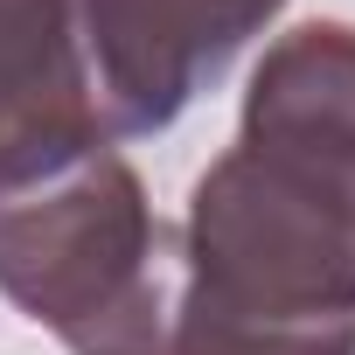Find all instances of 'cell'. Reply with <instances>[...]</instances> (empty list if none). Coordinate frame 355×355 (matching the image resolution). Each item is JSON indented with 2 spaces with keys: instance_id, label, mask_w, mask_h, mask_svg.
Wrapping results in <instances>:
<instances>
[{
  "instance_id": "cell-4",
  "label": "cell",
  "mask_w": 355,
  "mask_h": 355,
  "mask_svg": "<svg viewBox=\"0 0 355 355\" xmlns=\"http://www.w3.org/2000/svg\"><path fill=\"white\" fill-rule=\"evenodd\" d=\"M91 146H112V132L91 98L77 0H0V189Z\"/></svg>"
},
{
  "instance_id": "cell-2",
  "label": "cell",
  "mask_w": 355,
  "mask_h": 355,
  "mask_svg": "<svg viewBox=\"0 0 355 355\" xmlns=\"http://www.w3.org/2000/svg\"><path fill=\"white\" fill-rule=\"evenodd\" d=\"M167 230L119 146L0 189V293L70 355H167Z\"/></svg>"
},
{
  "instance_id": "cell-1",
  "label": "cell",
  "mask_w": 355,
  "mask_h": 355,
  "mask_svg": "<svg viewBox=\"0 0 355 355\" xmlns=\"http://www.w3.org/2000/svg\"><path fill=\"white\" fill-rule=\"evenodd\" d=\"M355 334V28L279 35L182 223L167 341Z\"/></svg>"
},
{
  "instance_id": "cell-3",
  "label": "cell",
  "mask_w": 355,
  "mask_h": 355,
  "mask_svg": "<svg viewBox=\"0 0 355 355\" xmlns=\"http://www.w3.org/2000/svg\"><path fill=\"white\" fill-rule=\"evenodd\" d=\"M286 0H77L91 98L112 139L167 132Z\"/></svg>"
}]
</instances>
